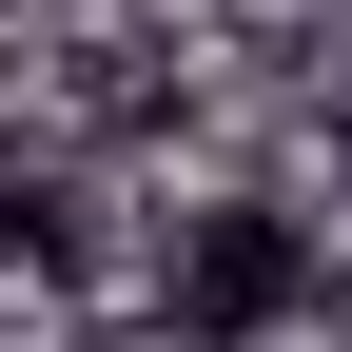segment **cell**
<instances>
[{
  "label": "cell",
  "mask_w": 352,
  "mask_h": 352,
  "mask_svg": "<svg viewBox=\"0 0 352 352\" xmlns=\"http://www.w3.org/2000/svg\"><path fill=\"white\" fill-rule=\"evenodd\" d=\"M157 314L196 333V352H274V333L333 314V235H314L294 196H196L176 254H157Z\"/></svg>",
  "instance_id": "1"
}]
</instances>
